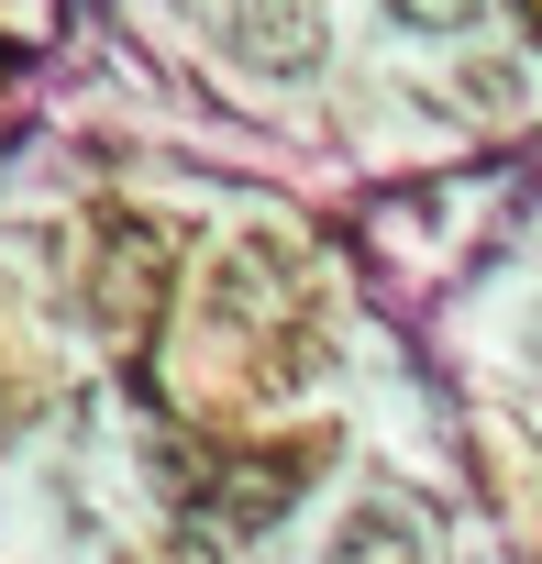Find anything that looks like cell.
Instances as JSON below:
<instances>
[{
  "label": "cell",
  "instance_id": "obj_1",
  "mask_svg": "<svg viewBox=\"0 0 542 564\" xmlns=\"http://www.w3.org/2000/svg\"><path fill=\"white\" fill-rule=\"evenodd\" d=\"M155 311H166V232L144 210H111L100 221V254H89V322L111 344H144Z\"/></svg>",
  "mask_w": 542,
  "mask_h": 564
},
{
  "label": "cell",
  "instance_id": "obj_2",
  "mask_svg": "<svg viewBox=\"0 0 542 564\" xmlns=\"http://www.w3.org/2000/svg\"><path fill=\"white\" fill-rule=\"evenodd\" d=\"M210 333H300V254L289 243H265V232H243V243H221V265H210Z\"/></svg>",
  "mask_w": 542,
  "mask_h": 564
},
{
  "label": "cell",
  "instance_id": "obj_3",
  "mask_svg": "<svg viewBox=\"0 0 542 564\" xmlns=\"http://www.w3.org/2000/svg\"><path fill=\"white\" fill-rule=\"evenodd\" d=\"M311 476H322V443H278L265 465L243 454L232 476H210V487H199V520H210V531H232V542H243V531H278V509H289Z\"/></svg>",
  "mask_w": 542,
  "mask_h": 564
},
{
  "label": "cell",
  "instance_id": "obj_4",
  "mask_svg": "<svg viewBox=\"0 0 542 564\" xmlns=\"http://www.w3.org/2000/svg\"><path fill=\"white\" fill-rule=\"evenodd\" d=\"M232 45H243L254 67L300 78V67L322 56V0H232Z\"/></svg>",
  "mask_w": 542,
  "mask_h": 564
},
{
  "label": "cell",
  "instance_id": "obj_5",
  "mask_svg": "<svg viewBox=\"0 0 542 564\" xmlns=\"http://www.w3.org/2000/svg\"><path fill=\"white\" fill-rule=\"evenodd\" d=\"M333 564H432V553H421V520L410 509H355L333 531Z\"/></svg>",
  "mask_w": 542,
  "mask_h": 564
},
{
  "label": "cell",
  "instance_id": "obj_6",
  "mask_svg": "<svg viewBox=\"0 0 542 564\" xmlns=\"http://www.w3.org/2000/svg\"><path fill=\"white\" fill-rule=\"evenodd\" d=\"M388 12H399V23H421V34H465L487 0H388Z\"/></svg>",
  "mask_w": 542,
  "mask_h": 564
},
{
  "label": "cell",
  "instance_id": "obj_7",
  "mask_svg": "<svg viewBox=\"0 0 542 564\" xmlns=\"http://www.w3.org/2000/svg\"><path fill=\"white\" fill-rule=\"evenodd\" d=\"M531 23H542V0H531Z\"/></svg>",
  "mask_w": 542,
  "mask_h": 564
}]
</instances>
